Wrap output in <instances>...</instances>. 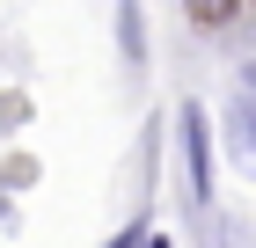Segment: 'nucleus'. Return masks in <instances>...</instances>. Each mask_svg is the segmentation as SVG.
Instances as JSON below:
<instances>
[{"label": "nucleus", "instance_id": "423d86ee", "mask_svg": "<svg viewBox=\"0 0 256 248\" xmlns=\"http://www.w3.org/2000/svg\"><path fill=\"white\" fill-rule=\"evenodd\" d=\"M234 88H249V95H256V58H242V73H234Z\"/></svg>", "mask_w": 256, "mask_h": 248}, {"label": "nucleus", "instance_id": "39448f33", "mask_svg": "<svg viewBox=\"0 0 256 248\" xmlns=\"http://www.w3.org/2000/svg\"><path fill=\"white\" fill-rule=\"evenodd\" d=\"M146 234H154V227H146V212H139V219H124V227L110 234L102 248H146Z\"/></svg>", "mask_w": 256, "mask_h": 248}, {"label": "nucleus", "instance_id": "f257e3e1", "mask_svg": "<svg viewBox=\"0 0 256 248\" xmlns=\"http://www.w3.org/2000/svg\"><path fill=\"white\" fill-rule=\"evenodd\" d=\"M176 161H183V197H190L198 219L220 212V124L205 102H183L176 110Z\"/></svg>", "mask_w": 256, "mask_h": 248}, {"label": "nucleus", "instance_id": "7ed1b4c3", "mask_svg": "<svg viewBox=\"0 0 256 248\" xmlns=\"http://www.w3.org/2000/svg\"><path fill=\"white\" fill-rule=\"evenodd\" d=\"M118 51L132 73H146V15H139V0H118Z\"/></svg>", "mask_w": 256, "mask_h": 248}, {"label": "nucleus", "instance_id": "20e7f679", "mask_svg": "<svg viewBox=\"0 0 256 248\" xmlns=\"http://www.w3.org/2000/svg\"><path fill=\"white\" fill-rule=\"evenodd\" d=\"M205 248H256V219L249 212H212L205 219Z\"/></svg>", "mask_w": 256, "mask_h": 248}, {"label": "nucleus", "instance_id": "0eeeda50", "mask_svg": "<svg viewBox=\"0 0 256 248\" xmlns=\"http://www.w3.org/2000/svg\"><path fill=\"white\" fill-rule=\"evenodd\" d=\"M146 248H176V241H168V234H146Z\"/></svg>", "mask_w": 256, "mask_h": 248}, {"label": "nucleus", "instance_id": "f03ea898", "mask_svg": "<svg viewBox=\"0 0 256 248\" xmlns=\"http://www.w3.org/2000/svg\"><path fill=\"white\" fill-rule=\"evenodd\" d=\"M212 124H220V153L242 175H256V95L249 88H227V102L212 110Z\"/></svg>", "mask_w": 256, "mask_h": 248}]
</instances>
